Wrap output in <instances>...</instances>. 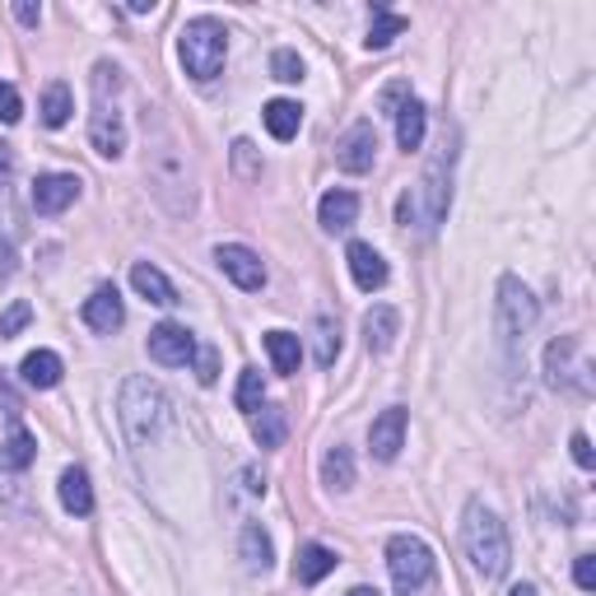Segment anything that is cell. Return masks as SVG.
<instances>
[{
    "label": "cell",
    "instance_id": "41",
    "mask_svg": "<svg viewBox=\"0 0 596 596\" xmlns=\"http://www.w3.org/2000/svg\"><path fill=\"white\" fill-rule=\"evenodd\" d=\"M14 20L28 24V28H38L43 24V5H14Z\"/></svg>",
    "mask_w": 596,
    "mask_h": 596
},
{
    "label": "cell",
    "instance_id": "28",
    "mask_svg": "<svg viewBox=\"0 0 596 596\" xmlns=\"http://www.w3.org/2000/svg\"><path fill=\"white\" fill-rule=\"evenodd\" d=\"M238 550H242V559H248V569H261V573H266V569H271V559H275L271 536L261 532L257 522H248V527H242V536H238Z\"/></svg>",
    "mask_w": 596,
    "mask_h": 596
},
{
    "label": "cell",
    "instance_id": "22",
    "mask_svg": "<svg viewBox=\"0 0 596 596\" xmlns=\"http://www.w3.org/2000/svg\"><path fill=\"white\" fill-rule=\"evenodd\" d=\"M61 508L65 513H75V517H90L94 513V485H90V476H84L80 466H70V470H61Z\"/></svg>",
    "mask_w": 596,
    "mask_h": 596
},
{
    "label": "cell",
    "instance_id": "1",
    "mask_svg": "<svg viewBox=\"0 0 596 596\" xmlns=\"http://www.w3.org/2000/svg\"><path fill=\"white\" fill-rule=\"evenodd\" d=\"M452 168H457V131L443 135V145L429 159L425 178L410 191H401L396 201V224L401 229H419V234H438V224L448 219L452 210Z\"/></svg>",
    "mask_w": 596,
    "mask_h": 596
},
{
    "label": "cell",
    "instance_id": "42",
    "mask_svg": "<svg viewBox=\"0 0 596 596\" xmlns=\"http://www.w3.org/2000/svg\"><path fill=\"white\" fill-rule=\"evenodd\" d=\"M10 172H14V150L5 145V140H0V182H5Z\"/></svg>",
    "mask_w": 596,
    "mask_h": 596
},
{
    "label": "cell",
    "instance_id": "32",
    "mask_svg": "<svg viewBox=\"0 0 596 596\" xmlns=\"http://www.w3.org/2000/svg\"><path fill=\"white\" fill-rule=\"evenodd\" d=\"M70 112H75V98H70L65 84H47L43 90V121L47 127H65Z\"/></svg>",
    "mask_w": 596,
    "mask_h": 596
},
{
    "label": "cell",
    "instance_id": "29",
    "mask_svg": "<svg viewBox=\"0 0 596 596\" xmlns=\"http://www.w3.org/2000/svg\"><path fill=\"white\" fill-rule=\"evenodd\" d=\"M285 433H289V425H285V410H279V406L252 410V438L261 448H279V443H285Z\"/></svg>",
    "mask_w": 596,
    "mask_h": 596
},
{
    "label": "cell",
    "instance_id": "21",
    "mask_svg": "<svg viewBox=\"0 0 596 596\" xmlns=\"http://www.w3.org/2000/svg\"><path fill=\"white\" fill-rule=\"evenodd\" d=\"M131 285L140 298H150V303H159V308H172L178 303V289L168 285V275L159 266H150V261H140V266H131Z\"/></svg>",
    "mask_w": 596,
    "mask_h": 596
},
{
    "label": "cell",
    "instance_id": "23",
    "mask_svg": "<svg viewBox=\"0 0 596 596\" xmlns=\"http://www.w3.org/2000/svg\"><path fill=\"white\" fill-rule=\"evenodd\" d=\"M331 569H336V550H326V546H318V540H312V546L298 550L294 577H298V583H303V587H318Z\"/></svg>",
    "mask_w": 596,
    "mask_h": 596
},
{
    "label": "cell",
    "instance_id": "3",
    "mask_svg": "<svg viewBox=\"0 0 596 596\" xmlns=\"http://www.w3.org/2000/svg\"><path fill=\"white\" fill-rule=\"evenodd\" d=\"M462 550L470 559V569H476L480 577H503L508 564H513V546H508V527L499 522L494 508H485L480 499L466 503L462 513Z\"/></svg>",
    "mask_w": 596,
    "mask_h": 596
},
{
    "label": "cell",
    "instance_id": "26",
    "mask_svg": "<svg viewBox=\"0 0 596 596\" xmlns=\"http://www.w3.org/2000/svg\"><path fill=\"white\" fill-rule=\"evenodd\" d=\"M322 480L326 489H336V494H345V489H355V457H349V448H331L322 457Z\"/></svg>",
    "mask_w": 596,
    "mask_h": 596
},
{
    "label": "cell",
    "instance_id": "40",
    "mask_svg": "<svg viewBox=\"0 0 596 596\" xmlns=\"http://www.w3.org/2000/svg\"><path fill=\"white\" fill-rule=\"evenodd\" d=\"M196 378L205 382V388H210V382H215V378H219V363H215V349H196Z\"/></svg>",
    "mask_w": 596,
    "mask_h": 596
},
{
    "label": "cell",
    "instance_id": "17",
    "mask_svg": "<svg viewBox=\"0 0 596 596\" xmlns=\"http://www.w3.org/2000/svg\"><path fill=\"white\" fill-rule=\"evenodd\" d=\"M396 336H401V312L396 308L378 303V308L363 312V341H368L373 355H388V349L396 345Z\"/></svg>",
    "mask_w": 596,
    "mask_h": 596
},
{
    "label": "cell",
    "instance_id": "31",
    "mask_svg": "<svg viewBox=\"0 0 596 596\" xmlns=\"http://www.w3.org/2000/svg\"><path fill=\"white\" fill-rule=\"evenodd\" d=\"M33 457H38V443H33V433H28V429H10L5 448H0V462H5L10 470H24V466H33Z\"/></svg>",
    "mask_w": 596,
    "mask_h": 596
},
{
    "label": "cell",
    "instance_id": "9",
    "mask_svg": "<svg viewBox=\"0 0 596 596\" xmlns=\"http://www.w3.org/2000/svg\"><path fill=\"white\" fill-rule=\"evenodd\" d=\"M150 359L164 363V368H187L191 359H196V336H191L187 326L178 322H164L150 331Z\"/></svg>",
    "mask_w": 596,
    "mask_h": 596
},
{
    "label": "cell",
    "instance_id": "13",
    "mask_svg": "<svg viewBox=\"0 0 596 596\" xmlns=\"http://www.w3.org/2000/svg\"><path fill=\"white\" fill-rule=\"evenodd\" d=\"M80 196V178L75 172H47V178L33 182V210L38 215H61V210H70Z\"/></svg>",
    "mask_w": 596,
    "mask_h": 596
},
{
    "label": "cell",
    "instance_id": "20",
    "mask_svg": "<svg viewBox=\"0 0 596 596\" xmlns=\"http://www.w3.org/2000/svg\"><path fill=\"white\" fill-rule=\"evenodd\" d=\"M396 117V145L401 150H419V145H425V127H429V112H425V103H419V98H406V103H401V108L392 112Z\"/></svg>",
    "mask_w": 596,
    "mask_h": 596
},
{
    "label": "cell",
    "instance_id": "30",
    "mask_svg": "<svg viewBox=\"0 0 596 596\" xmlns=\"http://www.w3.org/2000/svg\"><path fill=\"white\" fill-rule=\"evenodd\" d=\"M312 336H318V363L331 368V363H336V355H341V322L331 318V312H318Z\"/></svg>",
    "mask_w": 596,
    "mask_h": 596
},
{
    "label": "cell",
    "instance_id": "43",
    "mask_svg": "<svg viewBox=\"0 0 596 596\" xmlns=\"http://www.w3.org/2000/svg\"><path fill=\"white\" fill-rule=\"evenodd\" d=\"M508 596H536V587H532V583H517V587L508 592Z\"/></svg>",
    "mask_w": 596,
    "mask_h": 596
},
{
    "label": "cell",
    "instance_id": "24",
    "mask_svg": "<svg viewBox=\"0 0 596 596\" xmlns=\"http://www.w3.org/2000/svg\"><path fill=\"white\" fill-rule=\"evenodd\" d=\"M266 355L275 363V373H298V363H303V345H298L294 331H266Z\"/></svg>",
    "mask_w": 596,
    "mask_h": 596
},
{
    "label": "cell",
    "instance_id": "8",
    "mask_svg": "<svg viewBox=\"0 0 596 596\" xmlns=\"http://www.w3.org/2000/svg\"><path fill=\"white\" fill-rule=\"evenodd\" d=\"M577 359V341L573 336H559L546 345V382L555 392H592V382H587V368H573Z\"/></svg>",
    "mask_w": 596,
    "mask_h": 596
},
{
    "label": "cell",
    "instance_id": "25",
    "mask_svg": "<svg viewBox=\"0 0 596 596\" xmlns=\"http://www.w3.org/2000/svg\"><path fill=\"white\" fill-rule=\"evenodd\" d=\"M266 131L275 135V140H294L298 135V127H303V108L298 103H289V98H275V103H266Z\"/></svg>",
    "mask_w": 596,
    "mask_h": 596
},
{
    "label": "cell",
    "instance_id": "10",
    "mask_svg": "<svg viewBox=\"0 0 596 596\" xmlns=\"http://www.w3.org/2000/svg\"><path fill=\"white\" fill-rule=\"evenodd\" d=\"M215 261H219V271L234 279L238 289H261L266 285V266H261V257L252 248H242V242H219L215 248Z\"/></svg>",
    "mask_w": 596,
    "mask_h": 596
},
{
    "label": "cell",
    "instance_id": "15",
    "mask_svg": "<svg viewBox=\"0 0 596 596\" xmlns=\"http://www.w3.org/2000/svg\"><path fill=\"white\" fill-rule=\"evenodd\" d=\"M345 261H349V275H355V285L363 294H373V289L388 285V261L373 252V242H349Z\"/></svg>",
    "mask_w": 596,
    "mask_h": 596
},
{
    "label": "cell",
    "instance_id": "35",
    "mask_svg": "<svg viewBox=\"0 0 596 596\" xmlns=\"http://www.w3.org/2000/svg\"><path fill=\"white\" fill-rule=\"evenodd\" d=\"M234 172H238L242 182H257L261 178V159H257L252 140H234Z\"/></svg>",
    "mask_w": 596,
    "mask_h": 596
},
{
    "label": "cell",
    "instance_id": "37",
    "mask_svg": "<svg viewBox=\"0 0 596 596\" xmlns=\"http://www.w3.org/2000/svg\"><path fill=\"white\" fill-rule=\"evenodd\" d=\"M20 117H24V98H20V90L0 80V121L10 127V121H20Z\"/></svg>",
    "mask_w": 596,
    "mask_h": 596
},
{
    "label": "cell",
    "instance_id": "19",
    "mask_svg": "<svg viewBox=\"0 0 596 596\" xmlns=\"http://www.w3.org/2000/svg\"><path fill=\"white\" fill-rule=\"evenodd\" d=\"M61 355H51V349H33V355H24V363H20V378H24V388H33V392H51L61 382Z\"/></svg>",
    "mask_w": 596,
    "mask_h": 596
},
{
    "label": "cell",
    "instance_id": "44",
    "mask_svg": "<svg viewBox=\"0 0 596 596\" xmlns=\"http://www.w3.org/2000/svg\"><path fill=\"white\" fill-rule=\"evenodd\" d=\"M349 596H382V592H378V587H355Z\"/></svg>",
    "mask_w": 596,
    "mask_h": 596
},
{
    "label": "cell",
    "instance_id": "4",
    "mask_svg": "<svg viewBox=\"0 0 596 596\" xmlns=\"http://www.w3.org/2000/svg\"><path fill=\"white\" fill-rule=\"evenodd\" d=\"M178 57L187 65V75L191 80H215L219 70H224V57H229V33H224L219 20H210V14H201V20H191L182 28V38H178Z\"/></svg>",
    "mask_w": 596,
    "mask_h": 596
},
{
    "label": "cell",
    "instance_id": "18",
    "mask_svg": "<svg viewBox=\"0 0 596 596\" xmlns=\"http://www.w3.org/2000/svg\"><path fill=\"white\" fill-rule=\"evenodd\" d=\"M318 219H322V229L326 234H341V229H349V224L359 219V196L355 191H326V196L318 201Z\"/></svg>",
    "mask_w": 596,
    "mask_h": 596
},
{
    "label": "cell",
    "instance_id": "5",
    "mask_svg": "<svg viewBox=\"0 0 596 596\" xmlns=\"http://www.w3.org/2000/svg\"><path fill=\"white\" fill-rule=\"evenodd\" d=\"M536 318H540L536 294L522 285L517 275H503L499 279V298H494V326H499V341H503V349L513 359H517V345H527Z\"/></svg>",
    "mask_w": 596,
    "mask_h": 596
},
{
    "label": "cell",
    "instance_id": "33",
    "mask_svg": "<svg viewBox=\"0 0 596 596\" xmlns=\"http://www.w3.org/2000/svg\"><path fill=\"white\" fill-rule=\"evenodd\" d=\"M234 401H238V410H261L266 406V382H261V373L257 368H242V378H238V392H234Z\"/></svg>",
    "mask_w": 596,
    "mask_h": 596
},
{
    "label": "cell",
    "instance_id": "34",
    "mask_svg": "<svg viewBox=\"0 0 596 596\" xmlns=\"http://www.w3.org/2000/svg\"><path fill=\"white\" fill-rule=\"evenodd\" d=\"M271 75L279 84H298V80H303V57H298L294 47H279L275 57H271Z\"/></svg>",
    "mask_w": 596,
    "mask_h": 596
},
{
    "label": "cell",
    "instance_id": "7",
    "mask_svg": "<svg viewBox=\"0 0 596 596\" xmlns=\"http://www.w3.org/2000/svg\"><path fill=\"white\" fill-rule=\"evenodd\" d=\"M90 145L103 154V159H121V150H127V117H121L117 103H108V90H103V80H94Z\"/></svg>",
    "mask_w": 596,
    "mask_h": 596
},
{
    "label": "cell",
    "instance_id": "14",
    "mask_svg": "<svg viewBox=\"0 0 596 596\" xmlns=\"http://www.w3.org/2000/svg\"><path fill=\"white\" fill-rule=\"evenodd\" d=\"M84 326L90 331H98V336H112V331L127 322V308H121V294L112 289V285H98L90 298H84Z\"/></svg>",
    "mask_w": 596,
    "mask_h": 596
},
{
    "label": "cell",
    "instance_id": "16",
    "mask_svg": "<svg viewBox=\"0 0 596 596\" xmlns=\"http://www.w3.org/2000/svg\"><path fill=\"white\" fill-rule=\"evenodd\" d=\"M150 182H154V191H159V201L168 205V191L172 187H182V196H191V187H187V159L172 145H164V150H154V164H150Z\"/></svg>",
    "mask_w": 596,
    "mask_h": 596
},
{
    "label": "cell",
    "instance_id": "38",
    "mask_svg": "<svg viewBox=\"0 0 596 596\" xmlns=\"http://www.w3.org/2000/svg\"><path fill=\"white\" fill-rule=\"evenodd\" d=\"M573 583L592 592L596 587V555H577V564H573Z\"/></svg>",
    "mask_w": 596,
    "mask_h": 596
},
{
    "label": "cell",
    "instance_id": "39",
    "mask_svg": "<svg viewBox=\"0 0 596 596\" xmlns=\"http://www.w3.org/2000/svg\"><path fill=\"white\" fill-rule=\"evenodd\" d=\"M569 448H573V462L583 466V470L596 466V452H592V438H587V433H573V443H569Z\"/></svg>",
    "mask_w": 596,
    "mask_h": 596
},
{
    "label": "cell",
    "instance_id": "2",
    "mask_svg": "<svg viewBox=\"0 0 596 596\" xmlns=\"http://www.w3.org/2000/svg\"><path fill=\"white\" fill-rule=\"evenodd\" d=\"M117 419H121V433L135 452L154 448L172 425V401L159 382L150 378H127L121 382V396H117Z\"/></svg>",
    "mask_w": 596,
    "mask_h": 596
},
{
    "label": "cell",
    "instance_id": "11",
    "mask_svg": "<svg viewBox=\"0 0 596 596\" xmlns=\"http://www.w3.org/2000/svg\"><path fill=\"white\" fill-rule=\"evenodd\" d=\"M378 159V131L368 127V121H355L345 135H341V145H336V164L345 172H368Z\"/></svg>",
    "mask_w": 596,
    "mask_h": 596
},
{
    "label": "cell",
    "instance_id": "6",
    "mask_svg": "<svg viewBox=\"0 0 596 596\" xmlns=\"http://www.w3.org/2000/svg\"><path fill=\"white\" fill-rule=\"evenodd\" d=\"M388 569H392V583L401 596H425L438 577V559L419 536L401 532L388 540Z\"/></svg>",
    "mask_w": 596,
    "mask_h": 596
},
{
    "label": "cell",
    "instance_id": "27",
    "mask_svg": "<svg viewBox=\"0 0 596 596\" xmlns=\"http://www.w3.org/2000/svg\"><path fill=\"white\" fill-rule=\"evenodd\" d=\"M410 24H406V14H392V10H373V28H368V38H363V47L368 51H382V47H392L401 33H406Z\"/></svg>",
    "mask_w": 596,
    "mask_h": 596
},
{
    "label": "cell",
    "instance_id": "36",
    "mask_svg": "<svg viewBox=\"0 0 596 596\" xmlns=\"http://www.w3.org/2000/svg\"><path fill=\"white\" fill-rule=\"evenodd\" d=\"M33 322V308L28 303H10V312L0 318V341H10V336H20V331Z\"/></svg>",
    "mask_w": 596,
    "mask_h": 596
},
{
    "label": "cell",
    "instance_id": "12",
    "mask_svg": "<svg viewBox=\"0 0 596 596\" xmlns=\"http://www.w3.org/2000/svg\"><path fill=\"white\" fill-rule=\"evenodd\" d=\"M368 448H373L378 462H396L401 448H406V410H401V406L382 410L373 419V429H368Z\"/></svg>",
    "mask_w": 596,
    "mask_h": 596
}]
</instances>
